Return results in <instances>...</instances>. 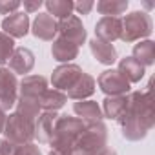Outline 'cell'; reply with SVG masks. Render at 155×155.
<instances>
[{
    "mask_svg": "<svg viewBox=\"0 0 155 155\" xmlns=\"http://www.w3.org/2000/svg\"><path fill=\"white\" fill-rule=\"evenodd\" d=\"M104 150H108L106 124L102 120L84 122V130L73 146V155H101Z\"/></svg>",
    "mask_w": 155,
    "mask_h": 155,
    "instance_id": "6da1fadb",
    "label": "cell"
},
{
    "mask_svg": "<svg viewBox=\"0 0 155 155\" xmlns=\"http://www.w3.org/2000/svg\"><path fill=\"white\" fill-rule=\"evenodd\" d=\"M84 130V122L79 117H71V115H58L55 128H53V135H51V150H58V151H68L73 153V146L79 139V135Z\"/></svg>",
    "mask_w": 155,
    "mask_h": 155,
    "instance_id": "7a4b0ae2",
    "label": "cell"
},
{
    "mask_svg": "<svg viewBox=\"0 0 155 155\" xmlns=\"http://www.w3.org/2000/svg\"><path fill=\"white\" fill-rule=\"evenodd\" d=\"M120 22H122L120 40L126 44L146 40L153 31L151 17L146 11H131V13L124 15V18H120Z\"/></svg>",
    "mask_w": 155,
    "mask_h": 155,
    "instance_id": "3957f363",
    "label": "cell"
},
{
    "mask_svg": "<svg viewBox=\"0 0 155 155\" xmlns=\"http://www.w3.org/2000/svg\"><path fill=\"white\" fill-rule=\"evenodd\" d=\"M2 133H4L6 140L15 142V144L33 142V139H35V120H29V119L22 117L20 113L13 111V113L8 115Z\"/></svg>",
    "mask_w": 155,
    "mask_h": 155,
    "instance_id": "277c9868",
    "label": "cell"
},
{
    "mask_svg": "<svg viewBox=\"0 0 155 155\" xmlns=\"http://www.w3.org/2000/svg\"><path fill=\"white\" fill-rule=\"evenodd\" d=\"M117 122L120 126L122 137L126 140H131V142L142 140L148 135V131L153 128V122H150V120H146V119H142V117H139V115H135L128 110Z\"/></svg>",
    "mask_w": 155,
    "mask_h": 155,
    "instance_id": "5b68a950",
    "label": "cell"
},
{
    "mask_svg": "<svg viewBox=\"0 0 155 155\" xmlns=\"http://www.w3.org/2000/svg\"><path fill=\"white\" fill-rule=\"evenodd\" d=\"M101 91L106 97H119V95H128L131 91V84L119 73V69H106L99 75V79L95 81Z\"/></svg>",
    "mask_w": 155,
    "mask_h": 155,
    "instance_id": "8992f818",
    "label": "cell"
},
{
    "mask_svg": "<svg viewBox=\"0 0 155 155\" xmlns=\"http://www.w3.org/2000/svg\"><path fill=\"white\" fill-rule=\"evenodd\" d=\"M17 99H18L17 75L8 68H0V108L4 111H9L11 108H15Z\"/></svg>",
    "mask_w": 155,
    "mask_h": 155,
    "instance_id": "52a82bcc",
    "label": "cell"
},
{
    "mask_svg": "<svg viewBox=\"0 0 155 155\" xmlns=\"http://www.w3.org/2000/svg\"><path fill=\"white\" fill-rule=\"evenodd\" d=\"M57 37H62V38H66V40H69L75 46L81 48L86 42L88 33H86V28H84L82 20L77 15H71V17L57 22Z\"/></svg>",
    "mask_w": 155,
    "mask_h": 155,
    "instance_id": "ba28073f",
    "label": "cell"
},
{
    "mask_svg": "<svg viewBox=\"0 0 155 155\" xmlns=\"http://www.w3.org/2000/svg\"><path fill=\"white\" fill-rule=\"evenodd\" d=\"M81 75H82V68L81 66H77L73 62L71 64H60L51 73V84H53L55 90L66 93L77 82V79H79Z\"/></svg>",
    "mask_w": 155,
    "mask_h": 155,
    "instance_id": "9c48e42d",
    "label": "cell"
},
{
    "mask_svg": "<svg viewBox=\"0 0 155 155\" xmlns=\"http://www.w3.org/2000/svg\"><path fill=\"white\" fill-rule=\"evenodd\" d=\"M29 28H31L29 17H28L24 11L11 13L9 17H6V18L2 20V29H4V33L9 35L13 40H15V38H24V37L29 33Z\"/></svg>",
    "mask_w": 155,
    "mask_h": 155,
    "instance_id": "30bf717a",
    "label": "cell"
},
{
    "mask_svg": "<svg viewBox=\"0 0 155 155\" xmlns=\"http://www.w3.org/2000/svg\"><path fill=\"white\" fill-rule=\"evenodd\" d=\"M29 31L33 33V37H37L38 40L44 42H53L57 38V20L53 17H49L48 13H38L37 18L33 20Z\"/></svg>",
    "mask_w": 155,
    "mask_h": 155,
    "instance_id": "8fae6325",
    "label": "cell"
},
{
    "mask_svg": "<svg viewBox=\"0 0 155 155\" xmlns=\"http://www.w3.org/2000/svg\"><path fill=\"white\" fill-rule=\"evenodd\" d=\"M120 29H122L120 18H117V17H102L95 24V38L113 44L115 40L120 38Z\"/></svg>",
    "mask_w": 155,
    "mask_h": 155,
    "instance_id": "7c38bea8",
    "label": "cell"
},
{
    "mask_svg": "<svg viewBox=\"0 0 155 155\" xmlns=\"http://www.w3.org/2000/svg\"><path fill=\"white\" fill-rule=\"evenodd\" d=\"M48 90V79L42 75H26L18 82V97L40 99V95Z\"/></svg>",
    "mask_w": 155,
    "mask_h": 155,
    "instance_id": "4fadbf2b",
    "label": "cell"
},
{
    "mask_svg": "<svg viewBox=\"0 0 155 155\" xmlns=\"http://www.w3.org/2000/svg\"><path fill=\"white\" fill-rule=\"evenodd\" d=\"M57 119V111H42L35 119V140H38V144H49Z\"/></svg>",
    "mask_w": 155,
    "mask_h": 155,
    "instance_id": "5bb4252c",
    "label": "cell"
},
{
    "mask_svg": "<svg viewBox=\"0 0 155 155\" xmlns=\"http://www.w3.org/2000/svg\"><path fill=\"white\" fill-rule=\"evenodd\" d=\"M95 88H97L95 79H93L90 73L82 71V75L77 79V82L66 91V97L68 99H73V101H88L95 93Z\"/></svg>",
    "mask_w": 155,
    "mask_h": 155,
    "instance_id": "9a60e30c",
    "label": "cell"
},
{
    "mask_svg": "<svg viewBox=\"0 0 155 155\" xmlns=\"http://www.w3.org/2000/svg\"><path fill=\"white\" fill-rule=\"evenodd\" d=\"M35 66V55L31 49L28 48H15L11 58H9V68L15 75H22L26 77Z\"/></svg>",
    "mask_w": 155,
    "mask_h": 155,
    "instance_id": "2e32d148",
    "label": "cell"
},
{
    "mask_svg": "<svg viewBox=\"0 0 155 155\" xmlns=\"http://www.w3.org/2000/svg\"><path fill=\"white\" fill-rule=\"evenodd\" d=\"M90 51L97 58V62L104 64V66H113L117 62V58H119L115 46L110 44V42L99 40V38H91L90 40Z\"/></svg>",
    "mask_w": 155,
    "mask_h": 155,
    "instance_id": "e0dca14e",
    "label": "cell"
},
{
    "mask_svg": "<svg viewBox=\"0 0 155 155\" xmlns=\"http://www.w3.org/2000/svg\"><path fill=\"white\" fill-rule=\"evenodd\" d=\"M51 55L57 62H62V64H71L73 58L79 57V46H75L73 42L62 38V37H57L51 44Z\"/></svg>",
    "mask_w": 155,
    "mask_h": 155,
    "instance_id": "ac0fdd59",
    "label": "cell"
},
{
    "mask_svg": "<svg viewBox=\"0 0 155 155\" xmlns=\"http://www.w3.org/2000/svg\"><path fill=\"white\" fill-rule=\"evenodd\" d=\"M73 113L79 117L82 122H99L104 119L101 104L95 101H77L73 104Z\"/></svg>",
    "mask_w": 155,
    "mask_h": 155,
    "instance_id": "d6986e66",
    "label": "cell"
},
{
    "mask_svg": "<svg viewBox=\"0 0 155 155\" xmlns=\"http://www.w3.org/2000/svg\"><path fill=\"white\" fill-rule=\"evenodd\" d=\"M119 73L124 77V79L130 82V84H137L144 79V73H146V68L140 66L133 57H124L119 60Z\"/></svg>",
    "mask_w": 155,
    "mask_h": 155,
    "instance_id": "ffe728a7",
    "label": "cell"
},
{
    "mask_svg": "<svg viewBox=\"0 0 155 155\" xmlns=\"http://www.w3.org/2000/svg\"><path fill=\"white\" fill-rule=\"evenodd\" d=\"M102 115L113 120H119L126 110H128V95H119V97H106L102 101Z\"/></svg>",
    "mask_w": 155,
    "mask_h": 155,
    "instance_id": "44dd1931",
    "label": "cell"
},
{
    "mask_svg": "<svg viewBox=\"0 0 155 155\" xmlns=\"http://www.w3.org/2000/svg\"><path fill=\"white\" fill-rule=\"evenodd\" d=\"M140 66L148 68V66H153L155 64V42L146 38V40H140L133 46V55H131Z\"/></svg>",
    "mask_w": 155,
    "mask_h": 155,
    "instance_id": "7402d4cb",
    "label": "cell"
},
{
    "mask_svg": "<svg viewBox=\"0 0 155 155\" xmlns=\"http://www.w3.org/2000/svg\"><path fill=\"white\" fill-rule=\"evenodd\" d=\"M0 155H42V151L35 142L15 144L6 139H0Z\"/></svg>",
    "mask_w": 155,
    "mask_h": 155,
    "instance_id": "603a6c76",
    "label": "cell"
},
{
    "mask_svg": "<svg viewBox=\"0 0 155 155\" xmlns=\"http://www.w3.org/2000/svg\"><path fill=\"white\" fill-rule=\"evenodd\" d=\"M38 102H40L42 111H57V110L64 108V104L68 102V97H66L64 91H58V90H55V88H51V90L48 88V90L40 95Z\"/></svg>",
    "mask_w": 155,
    "mask_h": 155,
    "instance_id": "cb8c5ba5",
    "label": "cell"
},
{
    "mask_svg": "<svg viewBox=\"0 0 155 155\" xmlns=\"http://www.w3.org/2000/svg\"><path fill=\"white\" fill-rule=\"evenodd\" d=\"M44 6L48 9V15L53 17L57 22L71 17L75 9V2H71V0H48V2H44Z\"/></svg>",
    "mask_w": 155,
    "mask_h": 155,
    "instance_id": "d4e9b609",
    "label": "cell"
},
{
    "mask_svg": "<svg viewBox=\"0 0 155 155\" xmlns=\"http://www.w3.org/2000/svg\"><path fill=\"white\" fill-rule=\"evenodd\" d=\"M15 111H17V113H20L22 117L29 119V120H35V119L42 113V108H40L38 99L18 97V99H17V104H15Z\"/></svg>",
    "mask_w": 155,
    "mask_h": 155,
    "instance_id": "484cf974",
    "label": "cell"
},
{
    "mask_svg": "<svg viewBox=\"0 0 155 155\" xmlns=\"http://www.w3.org/2000/svg\"><path fill=\"white\" fill-rule=\"evenodd\" d=\"M97 11L104 17H117L120 18L122 13H126L128 9V0H101V2L95 4Z\"/></svg>",
    "mask_w": 155,
    "mask_h": 155,
    "instance_id": "4316f807",
    "label": "cell"
},
{
    "mask_svg": "<svg viewBox=\"0 0 155 155\" xmlns=\"http://www.w3.org/2000/svg\"><path fill=\"white\" fill-rule=\"evenodd\" d=\"M15 48H17L15 46V40L9 35H6L4 31H0V66H2V68H4V64L9 62Z\"/></svg>",
    "mask_w": 155,
    "mask_h": 155,
    "instance_id": "83f0119b",
    "label": "cell"
},
{
    "mask_svg": "<svg viewBox=\"0 0 155 155\" xmlns=\"http://www.w3.org/2000/svg\"><path fill=\"white\" fill-rule=\"evenodd\" d=\"M22 4L18 0H0V15H11V13H17V9L20 8Z\"/></svg>",
    "mask_w": 155,
    "mask_h": 155,
    "instance_id": "f1b7e54d",
    "label": "cell"
},
{
    "mask_svg": "<svg viewBox=\"0 0 155 155\" xmlns=\"http://www.w3.org/2000/svg\"><path fill=\"white\" fill-rule=\"evenodd\" d=\"M93 8H95V2H91V0H84V2H77L73 11H77L79 15H88Z\"/></svg>",
    "mask_w": 155,
    "mask_h": 155,
    "instance_id": "f546056e",
    "label": "cell"
},
{
    "mask_svg": "<svg viewBox=\"0 0 155 155\" xmlns=\"http://www.w3.org/2000/svg\"><path fill=\"white\" fill-rule=\"evenodd\" d=\"M22 6H24V13L29 15V13H37L44 6V2H42V0H33V2H24Z\"/></svg>",
    "mask_w": 155,
    "mask_h": 155,
    "instance_id": "4dcf8cb0",
    "label": "cell"
},
{
    "mask_svg": "<svg viewBox=\"0 0 155 155\" xmlns=\"http://www.w3.org/2000/svg\"><path fill=\"white\" fill-rule=\"evenodd\" d=\"M6 119H8V111H4L0 108V133L4 131V126H6Z\"/></svg>",
    "mask_w": 155,
    "mask_h": 155,
    "instance_id": "1f68e13d",
    "label": "cell"
},
{
    "mask_svg": "<svg viewBox=\"0 0 155 155\" xmlns=\"http://www.w3.org/2000/svg\"><path fill=\"white\" fill-rule=\"evenodd\" d=\"M48 155H73V153H68V151H58V150H51Z\"/></svg>",
    "mask_w": 155,
    "mask_h": 155,
    "instance_id": "d6a6232c",
    "label": "cell"
},
{
    "mask_svg": "<svg viewBox=\"0 0 155 155\" xmlns=\"http://www.w3.org/2000/svg\"><path fill=\"white\" fill-rule=\"evenodd\" d=\"M101 155H117V151H115V150H104Z\"/></svg>",
    "mask_w": 155,
    "mask_h": 155,
    "instance_id": "836d02e7",
    "label": "cell"
}]
</instances>
